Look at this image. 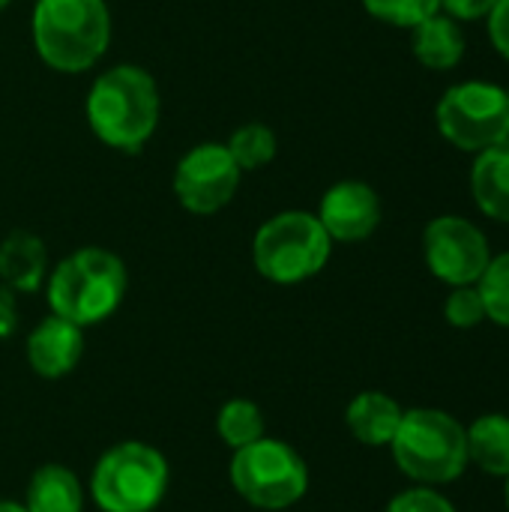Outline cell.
I'll return each instance as SVG.
<instances>
[{
	"instance_id": "1",
	"label": "cell",
	"mask_w": 509,
	"mask_h": 512,
	"mask_svg": "<svg viewBox=\"0 0 509 512\" xmlns=\"http://www.w3.org/2000/svg\"><path fill=\"white\" fill-rule=\"evenodd\" d=\"M87 123L108 147L135 153L159 123V87L141 66H114L102 72L87 96Z\"/></svg>"
},
{
	"instance_id": "2",
	"label": "cell",
	"mask_w": 509,
	"mask_h": 512,
	"mask_svg": "<svg viewBox=\"0 0 509 512\" xmlns=\"http://www.w3.org/2000/svg\"><path fill=\"white\" fill-rule=\"evenodd\" d=\"M33 42L51 69L84 72L111 42V12L105 0H36Z\"/></svg>"
},
{
	"instance_id": "3",
	"label": "cell",
	"mask_w": 509,
	"mask_h": 512,
	"mask_svg": "<svg viewBox=\"0 0 509 512\" xmlns=\"http://www.w3.org/2000/svg\"><path fill=\"white\" fill-rule=\"evenodd\" d=\"M126 294V267L108 249H78L63 258L48 282V306L54 315L90 327L105 321Z\"/></svg>"
},
{
	"instance_id": "4",
	"label": "cell",
	"mask_w": 509,
	"mask_h": 512,
	"mask_svg": "<svg viewBox=\"0 0 509 512\" xmlns=\"http://www.w3.org/2000/svg\"><path fill=\"white\" fill-rule=\"evenodd\" d=\"M396 465L417 483L441 486L453 483L468 468V432L465 426L435 408H414L402 414V423L390 441Z\"/></svg>"
},
{
	"instance_id": "5",
	"label": "cell",
	"mask_w": 509,
	"mask_h": 512,
	"mask_svg": "<svg viewBox=\"0 0 509 512\" xmlns=\"http://www.w3.org/2000/svg\"><path fill=\"white\" fill-rule=\"evenodd\" d=\"M333 240L306 210H288L264 222L252 243L255 267L276 285H294L312 279L330 261Z\"/></svg>"
},
{
	"instance_id": "6",
	"label": "cell",
	"mask_w": 509,
	"mask_h": 512,
	"mask_svg": "<svg viewBox=\"0 0 509 512\" xmlns=\"http://www.w3.org/2000/svg\"><path fill=\"white\" fill-rule=\"evenodd\" d=\"M168 489V462L159 450L126 441L111 447L93 468L90 492L102 512H150Z\"/></svg>"
},
{
	"instance_id": "7",
	"label": "cell",
	"mask_w": 509,
	"mask_h": 512,
	"mask_svg": "<svg viewBox=\"0 0 509 512\" xmlns=\"http://www.w3.org/2000/svg\"><path fill=\"white\" fill-rule=\"evenodd\" d=\"M231 483L243 501L261 510H285L306 495L309 471L306 462L282 441L258 438L234 450Z\"/></svg>"
},
{
	"instance_id": "8",
	"label": "cell",
	"mask_w": 509,
	"mask_h": 512,
	"mask_svg": "<svg viewBox=\"0 0 509 512\" xmlns=\"http://www.w3.org/2000/svg\"><path fill=\"white\" fill-rule=\"evenodd\" d=\"M435 120L453 147L465 153H483L509 138L507 90L489 81L456 84L441 96Z\"/></svg>"
},
{
	"instance_id": "9",
	"label": "cell",
	"mask_w": 509,
	"mask_h": 512,
	"mask_svg": "<svg viewBox=\"0 0 509 512\" xmlns=\"http://www.w3.org/2000/svg\"><path fill=\"white\" fill-rule=\"evenodd\" d=\"M423 255L429 270L453 288L477 285L492 261L486 234L462 216L432 219L423 231Z\"/></svg>"
},
{
	"instance_id": "10",
	"label": "cell",
	"mask_w": 509,
	"mask_h": 512,
	"mask_svg": "<svg viewBox=\"0 0 509 512\" xmlns=\"http://www.w3.org/2000/svg\"><path fill=\"white\" fill-rule=\"evenodd\" d=\"M240 168L231 159L225 144H198L192 147L174 171V192L177 201L195 213V216H210L216 210H222L237 186H240Z\"/></svg>"
},
{
	"instance_id": "11",
	"label": "cell",
	"mask_w": 509,
	"mask_h": 512,
	"mask_svg": "<svg viewBox=\"0 0 509 512\" xmlns=\"http://www.w3.org/2000/svg\"><path fill=\"white\" fill-rule=\"evenodd\" d=\"M318 222L339 243H360L366 240L381 222V198L369 183L342 180L327 189L321 198Z\"/></svg>"
},
{
	"instance_id": "12",
	"label": "cell",
	"mask_w": 509,
	"mask_h": 512,
	"mask_svg": "<svg viewBox=\"0 0 509 512\" xmlns=\"http://www.w3.org/2000/svg\"><path fill=\"white\" fill-rule=\"evenodd\" d=\"M84 351L81 327L51 315L27 336V363L39 378H63L69 375Z\"/></svg>"
},
{
	"instance_id": "13",
	"label": "cell",
	"mask_w": 509,
	"mask_h": 512,
	"mask_svg": "<svg viewBox=\"0 0 509 512\" xmlns=\"http://www.w3.org/2000/svg\"><path fill=\"white\" fill-rule=\"evenodd\" d=\"M471 192L489 219L509 222V138L477 153L471 168Z\"/></svg>"
},
{
	"instance_id": "14",
	"label": "cell",
	"mask_w": 509,
	"mask_h": 512,
	"mask_svg": "<svg viewBox=\"0 0 509 512\" xmlns=\"http://www.w3.org/2000/svg\"><path fill=\"white\" fill-rule=\"evenodd\" d=\"M402 408L396 399H390L387 393H360L351 405H348V429L351 435L366 444V447H390L399 423H402Z\"/></svg>"
},
{
	"instance_id": "15",
	"label": "cell",
	"mask_w": 509,
	"mask_h": 512,
	"mask_svg": "<svg viewBox=\"0 0 509 512\" xmlns=\"http://www.w3.org/2000/svg\"><path fill=\"white\" fill-rule=\"evenodd\" d=\"M414 30V57L429 69H453L465 57V33L456 18L435 12Z\"/></svg>"
},
{
	"instance_id": "16",
	"label": "cell",
	"mask_w": 509,
	"mask_h": 512,
	"mask_svg": "<svg viewBox=\"0 0 509 512\" xmlns=\"http://www.w3.org/2000/svg\"><path fill=\"white\" fill-rule=\"evenodd\" d=\"M48 252L30 231H12L0 243V279L15 291H36L45 279Z\"/></svg>"
},
{
	"instance_id": "17",
	"label": "cell",
	"mask_w": 509,
	"mask_h": 512,
	"mask_svg": "<svg viewBox=\"0 0 509 512\" xmlns=\"http://www.w3.org/2000/svg\"><path fill=\"white\" fill-rule=\"evenodd\" d=\"M468 432V462L489 477H509V417L483 414Z\"/></svg>"
},
{
	"instance_id": "18",
	"label": "cell",
	"mask_w": 509,
	"mask_h": 512,
	"mask_svg": "<svg viewBox=\"0 0 509 512\" xmlns=\"http://www.w3.org/2000/svg\"><path fill=\"white\" fill-rule=\"evenodd\" d=\"M84 495L78 477L63 465H45L30 477L27 512H81Z\"/></svg>"
},
{
	"instance_id": "19",
	"label": "cell",
	"mask_w": 509,
	"mask_h": 512,
	"mask_svg": "<svg viewBox=\"0 0 509 512\" xmlns=\"http://www.w3.org/2000/svg\"><path fill=\"white\" fill-rule=\"evenodd\" d=\"M216 429H219V438L231 450H240V447L255 444L258 438H264V414L258 411V405H252L246 399H231L219 411Z\"/></svg>"
},
{
	"instance_id": "20",
	"label": "cell",
	"mask_w": 509,
	"mask_h": 512,
	"mask_svg": "<svg viewBox=\"0 0 509 512\" xmlns=\"http://www.w3.org/2000/svg\"><path fill=\"white\" fill-rule=\"evenodd\" d=\"M225 147L240 171H255V168H264L267 162H273L276 135L264 123H246L231 135V141Z\"/></svg>"
},
{
	"instance_id": "21",
	"label": "cell",
	"mask_w": 509,
	"mask_h": 512,
	"mask_svg": "<svg viewBox=\"0 0 509 512\" xmlns=\"http://www.w3.org/2000/svg\"><path fill=\"white\" fill-rule=\"evenodd\" d=\"M477 288L486 303V318H492L495 324L509 330V252L489 261Z\"/></svg>"
},
{
	"instance_id": "22",
	"label": "cell",
	"mask_w": 509,
	"mask_h": 512,
	"mask_svg": "<svg viewBox=\"0 0 509 512\" xmlns=\"http://www.w3.org/2000/svg\"><path fill=\"white\" fill-rule=\"evenodd\" d=\"M366 12L396 24V27H417L429 15L441 12V0H363Z\"/></svg>"
},
{
	"instance_id": "23",
	"label": "cell",
	"mask_w": 509,
	"mask_h": 512,
	"mask_svg": "<svg viewBox=\"0 0 509 512\" xmlns=\"http://www.w3.org/2000/svg\"><path fill=\"white\" fill-rule=\"evenodd\" d=\"M444 315L453 327L459 330H471L477 324L486 321V303H483V294L477 285H459L447 303H444Z\"/></svg>"
},
{
	"instance_id": "24",
	"label": "cell",
	"mask_w": 509,
	"mask_h": 512,
	"mask_svg": "<svg viewBox=\"0 0 509 512\" xmlns=\"http://www.w3.org/2000/svg\"><path fill=\"white\" fill-rule=\"evenodd\" d=\"M387 512H456V507L432 489H411L396 495Z\"/></svg>"
},
{
	"instance_id": "25",
	"label": "cell",
	"mask_w": 509,
	"mask_h": 512,
	"mask_svg": "<svg viewBox=\"0 0 509 512\" xmlns=\"http://www.w3.org/2000/svg\"><path fill=\"white\" fill-rule=\"evenodd\" d=\"M495 3L498 0H441V9L456 21H477L486 18L495 9Z\"/></svg>"
},
{
	"instance_id": "26",
	"label": "cell",
	"mask_w": 509,
	"mask_h": 512,
	"mask_svg": "<svg viewBox=\"0 0 509 512\" xmlns=\"http://www.w3.org/2000/svg\"><path fill=\"white\" fill-rule=\"evenodd\" d=\"M486 18H489V39H492V45L509 60V0H498L495 9Z\"/></svg>"
},
{
	"instance_id": "27",
	"label": "cell",
	"mask_w": 509,
	"mask_h": 512,
	"mask_svg": "<svg viewBox=\"0 0 509 512\" xmlns=\"http://www.w3.org/2000/svg\"><path fill=\"white\" fill-rule=\"evenodd\" d=\"M0 512H27L24 507H18V504H9V501H0Z\"/></svg>"
},
{
	"instance_id": "28",
	"label": "cell",
	"mask_w": 509,
	"mask_h": 512,
	"mask_svg": "<svg viewBox=\"0 0 509 512\" xmlns=\"http://www.w3.org/2000/svg\"><path fill=\"white\" fill-rule=\"evenodd\" d=\"M6 6H9V0H0V12H3Z\"/></svg>"
},
{
	"instance_id": "29",
	"label": "cell",
	"mask_w": 509,
	"mask_h": 512,
	"mask_svg": "<svg viewBox=\"0 0 509 512\" xmlns=\"http://www.w3.org/2000/svg\"><path fill=\"white\" fill-rule=\"evenodd\" d=\"M507 507H509V477H507Z\"/></svg>"
},
{
	"instance_id": "30",
	"label": "cell",
	"mask_w": 509,
	"mask_h": 512,
	"mask_svg": "<svg viewBox=\"0 0 509 512\" xmlns=\"http://www.w3.org/2000/svg\"><path fill=\"white\" fill-rule=\"evenodd\" d=\"M507 102H509V90H507Z\"/></svg>"
}]
</instances>
